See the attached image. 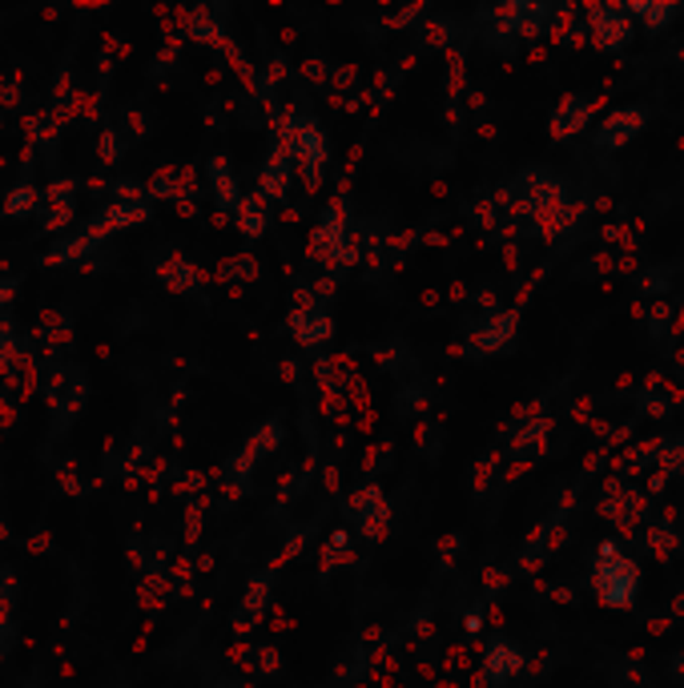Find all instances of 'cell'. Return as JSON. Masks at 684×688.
Instances as JSON below:
<instances>
[{
	"label": "cell",
	"instance_id": "cell-1",
	"mask_svg": "<svg viewBox=\"0 0 684 688\" xmlns=\"http://www.w3.org/2000/svg\"><path fill=\"white\" fill-rule=\"evenodd\" d=\"M278 145L290 153V162H294V169L302 174V181L315 190L318 181H322V174H327V157H330L327 133L318 129L315 117L290 110L287 117H282V125H278Z\"/></svg>",
	"mask_w": 684,
	"mask_h": 688
},
{
	"label": "cell",
	"instance_id": "cell-2",
	"mask_svg": "<svg viewBox=\"0 0 684 688\" xmlns=\"http://www.w3.org/2000/svg\"><path fill=\"white\" fill-rule=\"evenodd\" d=\"M592 588L608 608H629L641 593V564L624 556L616 544H600L596 568H592Z\"/></svg>",
	"mask_w": 684,
	"mask_h": 688
},
{
	"label": "cell",
	"instance_id": "cell-3",
	"mask_svg": "<svg viewBox=\"0 0 684 688\" xmlns=\"http://www.w3.org/2000/svg\"><path fill=\"white\" fill-rule=\"evenodd\" d=\"M311 254L318 262H339V266H351L355 258V246H351V230H346V214H342V202L322 209L315 234H311Z\"/></svg>",
	"mask_w": 684,
	"mask_h": 688
},
{
	"label": "cell",
	"instance_id": "cell-4",
	"mask_svg": "<svg viewBox=\"0 0 684 688\" xmlns=\"http://www.w3.org/2000/svg\"><path fill=\"white\" fill-rule=\"evenodd\" d=\"M584 21H588V37L604 53H620V49L636 37V25H632L629 9H616V4H588V9H584Z\"/></svg>",
	"mask_w": 684,
	"mask_h": 688
},
{
	"label": "cell",
	"instance_id": "cell-5",
	"mask_svg": "<svg viewBox=\"0 0 684 688\" xmlns=\"http://www.w3.org/2000/svg\"><path fill=\"white\" fill-rule=\"evenodd\" d=\"M85 403H89V379H85V367H77V374H73V383H68L61 407L49 415V428H45V439H41L45 459H49V447H53V443H61L68 431L77 428V419H81Z\"/></svg>",
	"mask_w": 684,
	"mask_h": 688
},
{
	"label": "cell",
	"instance_id": "cell-6",
	"mask_svg": "<svg viewBox=\"0 0 684 688\" xmlns=\"http://www.w3.org/2000/svg\"><path fill=\"white\" fill-rule=\"evenodd\" d=\"M153 202H141V206H125V202H110L105 209H97L93 218L85 221L81 230L89 238H93L97 246H105L113 234H122V230H134V226H141V221L150 218Z\"/></svg>",
	"mask_w": 684,
	"mask_h": 688
},
{
	"label": "cell",
	"instance_id": "cell-7",
	"mask_svg": "<svg viewBox=\"0 0 684 688\" xmlns=\"http://www.w3.org/2000/svg\"><path fill=\"white\" fill-rule=\"evenodd\" d=\"M644 122H648V113L641 110V105H624V110L608 113L600 125H596V133H592V141H596V150L612 153V150H624L632 138H641Z\"/></svg>",
	"mask_w": 684,
	"mask_h": 688
},
{
	"label": "cell",
	"instance_id": "cell-8",
	"mask_svg": "<svg viewBox=\"0 0 684 688\" xmlns=\"http://www.w3.org/2000/svg\"><path fill=\"white\" fill-rule=\"evenodd\" d=\"M37 346H41L45 358H65L73 355V346H77V327H73V315L53 306V310H41V322H37V331H33Z\"/></svg>",
	"mask_w": 684,
	"mask_h": 688
},
{
	"label": "cell",
	"instance_id": "cell-9",
	"mask_svg": "<svg viewBox=\"0 0 684 688\" xmlns=\"http://www.w3.org/2000/svg\"><path fill=\"white\" fill-rule=\"evenodd\" d=\"M351 511H355V523L358 532L367 539H379L391 527V504H387L383 487L379 483H367V487H358L355 496H351Z\"/></svg>",
	"mask_w": 684,
	"mask_h": 688
},
{
	"label": "cell",
	"instance_id": "cell-10",
	"mask_svg": "<svg viewBox=\"0 0 684 688\" xmlns=\"http://www.w3.org/2000/svg\"><path fill=\"white\" fill-rule=\"evenodd\" d=\"M97 242L89 234H85V230H77V234H65V238H56L53 246L49 250H41V254H37V266H41V270H65V266H73V270H77V266H85V262L89 258H97Z\"/></svg>",
	"mask_w": 684,
	"mask_h": 688
},
{
	"label": "cell",
	"instance_id": "cell-11",
	"mask_svg": "<svg viewBox=\"0 0 684 688\" xmlns=\"http://www.w3.org/2000/svg\"><path fill=\"white\" fill-rule=\"evenodd\" d=\"M592 110H596V97L568 93L560 105H556V113L547 117V133H552L556 141L584 133V129H588V122H592Z\"/></svg>",
	"mask_w": 684,
	"mask_h": 688
},
{
	"label": "cell",
	"instance_id": "cell-12",
	"mask_svg": "<svg viewBox=\"0 0 684 688\" xmlns=\"http://www.w3.org/2000/svg\"><path fill=\"white\" fill-rule=\"evenodd\" d=\"M278 443H282V423H278V419H270V423L254 431L246 447H242V451H238V455L230 459V475H233V483H246V475L254 471V463H258L262 455H270L274 447H278Z\"/></svg>",
	"mask_w": 684,
	"mask_h": 688
},
{
	"label": "cell",
	"instance_id": "cell-13",
	"mask_svg": "<svg viewBox=\"0 0 684 688\" xmlns=\"http://www.w3.org/2000/svg\"><path fill=\"white\" fill-rule=\"evenodd\" d=\"M205 178H210V190H214V206L221 209V214H233V209L242 206V186H238V178H233L230 169V157L226 153H214L210 157V166H205Z\"/></svg>",
	"mask_w": 684,
	"mask_h": 688
},
{
	"label": "cell",
	"instance_id": "cell-14",
	"mask_svg": "<svg viewBox=\"0 0 684 688\" xmlns=\"http://www.w3.org/2000/svg\"><path fill=\"white\" fill-rule=\"evenodd\" d=\"M290 181H294V162H290V153L282 145H274L270 157L262 162V174H258V193L266 202H282L290 193Z\"/></svg>",
	"mask_w": 684,
	"mask_h": 688
},
{
	"label": "cell",
	"instance_id": "cell-15",
	"mask_svg": "<svg viewBox=\"0 0 684 688\" xmlns=\"http://www.w3.org/2000/svg\"><path fill=\"white\" fill-rule=\"evenodd\" d=\"M221 16H226V9H221V4H198V9H190V13H186V33H190V41L226 49V41H230V37H226Z\"/></svg>",
	"mask_w": 684,
	"mask_h": 688
},
{
	"label": "cell",
	"instance_id": "cell-16",
	"mask_svg": "<svg viewBox=\"0 0 684 688\" xmlns=\"http://www.w3.org/2000/svg\"><path fill=\"white\" fill-rule=\"evenodd\" d=\"M290 334H294L299 346H318L334 334V322H330V315L322 306H299V310L290 315Z\"/></svg>",
	"mask_w": 684,
	"mask_h": 688
},
{
	"label": "cell",
	"instance_id": "cell-17",
	"mask_svg": "<svg viewBox=\"0 0 684 688\" xmlns=\"http://www.w3.org/2000/svg\"><path fill=\"white\" fill-rule=\"evenodd\" d=\"M523 668V652L511 640H495V645H487V652H483V676L492 680V685H507L511 676H520Z\"/></svg>",
	"mask_w": 684,
	"mask_h": 688
},
{
	"label": "cell",
	"instance_id": "cell-18",
	"mask_svg": "<svg viewBox=\"0 0 684 688\" xmlns=\"http://www.w3.org/2000/svg\"><path fill=\"white\" fill-rule=\"evenodd\" d=\"M73 374H77V362H68V358H45V379H41V403L45 411L53 415L65 399L68 383H73Z\"/></svg>",
	"mask_w": 684,
	"mask_h": 688
},
{
	"label": "cell",
	"instance_id": "cell-19",
	"mask_svg": "<svg viewBox=\"0 0 684 688\" xmlns=\"http://www.w3.org/2000/svg\"><path fill=\"white\" fill-rule=\"evenodd\" d=\"M516 331H520V315H516V310H504V315H495L487 327H479L471 346L483 351V355H495V351H504V346L516 339Z\"/></svg>",
	"mask_w": 684,
	"mask_h": 688
},
{
	"label": "cell",
	"instance_id": "cell-20",
	"mask_svg": "<svg viewBox=\"0 0 684 688\" xmlns=\"http://www.w3.org/2000/svg\"><path fill=\"white\" fill-rule=\"evenodd\" d=\"M153 275L162 278V286L174 290V294H190V290L202 282L198 266H193L190 258H181V254H169L165 262H157V266H153Z\"/></svg>",
	"mask_w": 684,
	"mask_h": 688
},
{
	"label": "cell",
	"instance_id": "cell-21",
	"mask_svg": "<svg viewBox=\"0 0 684 688\" xmlns=\"http://www.w3.org/2000/svg\"><path fill=\"white\" fill-rule=\"evenodd\" d=\"M233 226L246 238H262L270 230V202H266L262 193H246L242 206L233 209Z\"/></svg>",
	"mask_w": 684,
	"mask_h": 688
},
{
	"label": "cell",
	"instance_id": "cell-22",
	"mask_svg": "<svg viewBox=\"0 0 684 688\" xmlns=\"http://www.w3.org/2000/svg\"><path fill=\"white\" fill-rule=\"evenodd\" d=\"M129 145H134V141L125 138L122 125H117V122H105L101 129H97V145H93V150H97V162H101L105 169H113L117 162H125Z\"/></svg>",
	"mask_w": 684,
	"mask_h": 688
},
{
	"label": "cell",
	"instance_id": "cell-23",
	"mask_svg": "<svg viewBox=\"0 0 684 688\" xmlns=\"http://www.w3.org/2000/svg\"><path fill=\"white\" fill-rule=\"evenodd\" d=\"M629 16H641L648 33H664V28L681 16V4H660V0H636L629 4Z\"/></svg>",
	"mask_w": 684,
	"mask_h": 688
},
{
	"label": "cell",
	"instance_id": "cell-24",
	"mask_svg": "<svg viewBox=\"0 0 684 688\" xmlns=\"http://www.w3.org/2000/svg\"><path fill=\"white\" fill-rule=\"evenodd\" d=\"M53 483L56 492L68 499H81L85 496V480H81V468H77V455H61L53 463Z\"/></svg>",
	"mask_w": 684,
	"mask_h": 688
},
{
	"label": "cell",
	"instance_id": "cell-25",
	"mask_svg": "<svg viewBox=\"0 0 684 688\" xmlns=\"http://www.w3.org/2000/svg\"><path fill=\"white\" fill-rule=\"evenodd\" d=\"M266 600H270V576H254L250 579L246 596H242V616H238V628H246V624H254V620L262 616V608H266Z\"/></svg>",
	"mask_w": 684,
	"mask_h": 688
},
{
	"label": "cell",
	"instance_id": "cell-26",
	"mask_svg": "<svg viewBox=\"0 0 684 688\" xmlns=\"http://www.w3.org/2000/svg\"><path fill=\"white\" fill-rule=\"evenodd\" d=\"M77 221V202H56V206H41V230L45 238H65V230Z\"/></svg>",
	"mask_w": 684,
	"mask_h": 688
},
{
	"label": "cell",
	"instance_id": "cell-27",
	"mask_svg": "<svg viewBox=\"0 0 684 688\" xmlns=\"http://www.w3.org/2000/svg\"><path fill=\"white\" fill-rule=\"evenodd\" d=\"M81 190H85V178H77V174H56V178L45 181V206L77 202V193Z\"/></svg>",
	"mask_w": 684,
	"mask_h": 688
},
{
	"label": "cell",
	"instance_id": "cell-28",
	"mask_svg": "<svg viewBox=\"0 0 684 688\" xmlns=\"http://www.w3.org/2000/svg\"><path fill=\"white\" fill-rule=\"evenodd\" d=\"M117 125H122V133L129 141H145L153 133V129H150L153 117L145 110H137V105H125V110L117 113Z\"/></svg>",
	"mask_w": 684,
	"mask_h": 688
},
{
	"label": "cell",
	"instance_id": "cell-29",
	"mask_svg": "<svg viewBox=\"0 0 684 688\" xmlns=\"http://www.w3.org/2000/svg\"><path fill=\"white\" fill-rule=\"evenodd\" d=\"M218 278L221 282H250V278H258V262L250 258V254H238V258H230L226 266L218 270Z\"/></svg>",
	"mask_w": 684,
	"mask_h": 688
},
{
	"label": "cell",
	"instance_id": "cell-30",
	"mask_svg": "<svg viewBox=\"0 0 684 688\" xmlns=\"http://www.w3.org/2000/svg\"><path fill=\"white\" fill-rule=\"evenodd\" d=\"M21 105H25V81H21V73H13V77L0 73V110H21Z\"/></svg>",
	"mask_w": 684,
	"mask_h": 688
},
{
	"label": "cell",
	"instance_id": "cell-31",
	"mask_svg": "<svg viewBox=\"0 0 684 688\" xmlns=\"http://www.w3.org/2000/svg\"><path fill=\"white\" fill-rule=\"evenodd\" d=\"M16 423H21V403H16V395L9 386H0V435L13 431Z\"/></svg>",
	"mask_w": 684,
	"mask_h": 688
},
{
	"label": "cell",
	"instance_id": "cell-32",
	"mask_svg": "<svg viewBox=\"0 0 684 688\" xmlns=\"http://www.w3.org/2000/svg\"><path fill=\"white\" fill-rule=\"evenodd\" d=\"M21 548H25L28 556H49V551L56 548V536L49 532V527H37L33 536H25V544H21Z\"/></svg>",
	"mask_w": 684,
	"mask_h": 688
},
{
	"label": "cell",
	"instance_id": "cell-33",
	"mask_svg": "<svg viewBox=\"0 0 684 688\" xmlns=\"http://www.w3.org/2000/svg\"><path fill=\"white\" fill-rule=\"evenodd\" d=\"M16 290H21V275H4V278H0V315L13 306Z\"/></svg>",
	"mask_w": 684,
	"mask_h": 688
},
{
	"label": "cell",
	"instance_id": "cell-34",
	"mask_svg": "<svg viewBox=\"0 0 684 688\" xmlns=\"http://www.w3.org/2000/svg\"><path fill=\"white\" fill-rule=\"evenodd\" d=\"M258 668L262 673H274V668H278V657H274L270 648H258Z\"/></svg>",
	"mask_w": 684,
	"mask_h": 688
},
{
	"label": "cell",
	"instance_id": "cell-35",
	"mask_svg": "<svg viewBox=\"0 0 684 688\" xmlns=\"http://www.w3.org/2000/svg\"><path fill=\"white\" fill-rule=\"evenodd\" d=\"M13 539V527H9V520H4V511H0V544H9Z\"/></svg>",
	"mask_w": 684,
	"mask_h": 688
},
{
	"label": "cell",
	"instance_id": "cell-36",
	"mask_svg": "<svg viewBox=\"0 0 684 688\" xmlns=\"http://www.w3.org/2000/svg\"><path fill=\"white\" fill-rule=\"evenodd\" d=\"M672 673H676V676H681V680H684V652H681V657H676V661H672Z\"/></svg>",
	"mask_w": 684,
	"mask_h": 688
},
{
	"label": "cell",
	"instance_id": "cell-37",
	"mask_svg": "<svg viewBox=\"0 0 684 688\" xmlns=\"http://www.w3.org/2000/svg\"><path fill=\"white\" fill-rule=\"evenodd\" d=\"M676 451H681V455H672V468L684 471V447H676Z\"/></svg>",
	"mask_w": 684,
	"mask_h": 688
},
{
	"label": "cell",
	"instance_id": "cell-38",
	"mask_svg": "<svg viewBox=\"0 0 684 688\" xmlns=\"http://www.w3.org/2000/svg\"><path fill=\"white\" fill-rule=\"evenodd\" d=\"M21 688H41V676L33 673V676H28V680H25V685H21Z\"/></svg>",
	"mask_w": 684,
	"mask_h": 688
},
{
	"label": "cell",
	"instance_id": "cell-39",
	"mask_svg": "<svg viewBox=\"0 0 684 688\" xmlns=\"http://www.w3.org/2000/svg\"><path fill=\"white\" fill-rule=\"evenodd\" d=\"M0 129H4V113H0Z\"/></svg>",
	"mask_w": 684,
	"mask_h": 688
},
{
	"label": "cell",
	"instance_id": "cell-40",
	"mask_svg": "<svg viewBox=\"0 0 684 688\" xmlns=\"http://www.w3.org/2000/svg\"><path fill=\"white\" fill-rule=\"evenodd\" d=\"M218 688H230V685H218Z\"/></svg>",
	"mask_w": 684,
	"mask_h": 688
},
{
	"label": "cell",
	"instance_id": "cell-41",
	"mask_svg": "<svg viewBox=\"0 0 684 688\" xmlns=\"http://www.w3.org/2000/svg\"><path fill=\"white\" fill-rule=\"evenodd\" d=\"M0 487H4V480H0Z\"/></svg>",
	"mask_w": 684,
	"mask_h": 688
}]
</instances>
